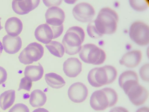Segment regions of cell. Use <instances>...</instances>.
I'll use <instances>...</instances> for the list:
<instances>
[{
	"instance_id": "obj_1",
	"label": "cell",
	"mask_w": 149,
	"mask_h": 112,
	"mask_svg": "<svg viewBox=\"0 0 149 112\" xmlns=\"http://www.w3.org/2000/svg\"><path fill=\"white\" fill-rule=\"evenodd\" d=\"M118 15L114 10L108 7L102 8L96 19L88 24L87 31L91 38H97L104 34L115 32L118 21Z\"/></svg>"
},
{
	"instance_id": "obj_2",
	"label": "cell",
	"mask_w": 149,
	"mask_h": 112,
	"mask_svg": "<svg viewBox=\"0 0 149 112\" xmlns=\"http://www.w3.org/2000/svg\"><path fill=\"white\" fill-rule=\"evenodd\" d=\"M117 75L116 68L108 65L92 69L88 73L87 78L91 86L98 88L112 83L116 79Z\"/></svg>"
},
{
	"instance_id": "obj_3",
	"label": "cell",
	"mask_w": 149,
	"mask_h": 112,
	"mask_svg": "<svg viewBox=\"0 0 149 112\" xmlns=\"http://www.w3.org/2000/svg\"><path fill=\"white\" fill-rule=\"evenodd\" d=\"M118 99L117 94L113 89L105 88L94 91L90 99L91 108L95 111H103L114 106Z\"/></svg>"
},
{
	"instance_id": "obj_4",
	"label": "cell",
	"mask_w": 149,
	"mask_h": 112,
	"mask_svg": "<svg viewBox=\"0 0 149 112\" xmlns=\"http://www.w3.org/2000/svg\"><path fill=\"white\" fill-rule=\"evenodd\" d=\"M85 37L84 32L81 27L77 26L70 27L62 41L65 53L70 55L77 54L81 49Z\"/></svg>"
},
{
	"instance_id": "obj_5",
	"label": "cell",
	"mask_w": 149,
	"mask_h": 112,
	"mask_svg": "<svg viewBox=\"0 0 149 112\" xmlns=\"http://www.w3.org/2000/svg\"><path fill=\"white\" fill-rule=\"evenodd\" d=\"M79 55L84 62L96 65L103 64L106 56L103 50L92 43L86 44L81 46Z\"/></svg>"
},
{
	"instance_id": "obj_6",
	"label": "cell",
	"mask_w": 149,
	"mask_h": 112,
	"mask_svg": "<svg viewBox=\"0 0 149 112\" xmlns=\"http://www.w3.org/2000/svg\"><path fill=\"white\" fill-rule=\"evenodd\" d=\"M130 102L134 105L139 106L145 103L148 95V92L139 81H134L128 84L123 89Z\"/></svg>"
},
{
	"instance_id": "obj_7",
	"label": "cell",
	"mask_w": 149,
	"mask_h": 112,
	"mask_svg": "<svg viewBox=\"0 0 149 112\" xmlns=\"http://www.w3.org/2000/svg\"><path fill=\"white\" fill-rule=\"evenodd\" d=\"M129 35L131 39L139 46H145L149 43V26L143 22H133L130 28Z\"/></svg>"
},
{
	"instance_id": "obj_8",
	"label": "cell",
	"mask_w": 149,
	"mask_h": 112,
	"mask_svg": "<svg viewBox=\"0 0 149 112\" xmlns=\"http://www.w3.org/2000/svg\"><path fill=\"white\" fill-rule=\"evenodd\" d=\"M44 53L43 47L36 42L29 44L20 53L18 58L20 62L29 64L37 62L43 56Z\"/></svg>"
},
{
	"instance_id": "obj_9",
	"label": "cell",
	"mask_w": 149,
	"mask_h": 112,
	"mask_svg": "<svg viewBox=\"0 0 149 112\" xmlns=\"http://www.w3.org/2000/svg\"><path fill=\"white\" fill-rule=\"evenodd\" d=\"M72 13L76 19L83 22H91L95 14L93 6L86 2H81L77 4L73 8Z\"/></svg>"
},
{
	"instance_id": "obj_10",
	"label": "cell",
	"mask_w": 149,
	"mask_h": 112,
	"mask_svg": "<svg viewBox=\"0 0 149 112\" xmlns=\"http://www.w3.org/2000/svg\"><path fill=\"white\" fill-rule=\"evenodd\" d=\"M88 89L83 83L77 82L72 84L69 88L68 95L70 99L76 103L83 102L86 99Z\"/></svg>"
},
{
	"instance_id": "obj_11",
	"label": "cell",
	"mask_w": 149,
	"mask_h": 112,
	"mask_svg": "<svg viewBox=\"0 0 149 112\" xmlns=\"http://www.w3.org/2000/svg\"><path fill=\"white\" fill-rule=\"evenodd\" d=\"M65 17L64 11L56 6L49 8L45 13L47 24L53 26H59L63 24Z\"/></svg>"
},
{
	"instance_id": "obj_12",
	"label": "cell",
	"mask_w": 149,
	"mask_h": 112,
	"mask_svg": "<svg viewBox=\"0 0 149 112\" xmlns=\"http://www.w3.org/2000/svg\"><path fill=\"white\" fill-rule=\"evenodd\" d=\"M40 2V0H13L12 7L16 13L25 15L36 8Z\"/></svg>"
},
{
	"instance_id": "obj_13",
	"label": "cell",
	"mask_w": 149,
	"mask_h": 112,
	"mask_svg": "<svg viewBox=\"0 0 149 112\" xmlns=\"http://www.w3.org/2000/svg\"><path fill=\"white\" fill-rule=\"evenodd\" d=\"M63 65L64 73L69 77H75L82 71V63L77 58H68L64 62Z\"/></svg>"
},
{
	"instance_id": "obj_14",
	"label": "cell",
	"mask_w": 149,
	"mask_h": 112,
	"mask_svg": "<svg viewBox=\"0 0 149 112\" xmlns=\"http://www.w3.org/2000/svg\"><path fill=\"white\" fill-rule=\"evenodd\" d=\"M2 43L4 51L11 54L18 52L21 48L22 44L21 39L19 36H12L8 34L3 37Z\"/></svg>"
},
{
	"instance_id": "obj_15",
	"label": "cell",
	"mask_w": 149,
	"mask_h": 112,
	"mask_svg": "<svg viewBox=\"0 0 149 112\" xmlns=\"http://www.w3.org/2000/svg\"><path fill=\"white\" fill-rule=\"evenodd\" d=\"M34 35L38 41L46 44L54 39L52 27L47 24H43L39 25L35 29Z\"/></svg>"
},
{
	"instance_id": "obj_16",
	"label": "cell",
	"mask_w": 149,
	"mask_h": 112,
	"mask_svg": "<svg viewBox=\"0 0 149 112\" xmlns=\"http://www.w3.org/2000/svg\"><path fill=\"white\" fill-rule=\"evenodd\" d=\"M142 55L141 51L133 50L124 54L119 60L120 64L127 67L132 68L138 66L140 62Z\"/></svg>"
},
{
	"instance_id": "obj_17",
	"label": "cell",
	"mask_w": 149,
	"mask_h": 112,
	"mask_svg": "<svg viewBox=\"0 0 149 112\" xmlns=\"http://www.w3.org/2000/svg\"><path fill=\"white\" fill-rule=\"evenodd\" d=\"M5 29L8 35L12 36H17L22 31L23 24L19 18L11 17L6 20L5 24Z\"/></svg>"
},
{
	"instance_id": "obj_18",
	"label": "cell",
	"mask_w": 149,
	"mask_h": 112,
	"mask_svg": "<svg viewBox=\"0 0 149 112\" xmlns=\"http://www.w3.org/2000/svg\"><path fill=\"white\" fill-rule=\"evenodd\" d=\"M38 66L30 65L25 68L24 75L32 81H36L40 79L44 74V69L42 66L39 63Z\"/></svg>"
},
{
	"instance_id": "obj_19",
	"label": "cell",
	"mask_w": 149,
	"mask_h": 112,
	"mask_svg": "<svg viewBox=\"0 0 149 112\" xmlns=\"http://www.w3.org/2000/svg\"><path fill=\"white\" fill-rule=\"evenodd\" d=\"M47 100L45 94L41 90L36 89L31 92L29 102L32 107H40L45 105Z\"/></svg>"
},
{
	"instance_id": "obj_20",
	"label": "cell",
	"mask_w": 149,
	"mask_h": 112,
	"mask_svg": "<svg viewBox=\"0 0 149 112\" xmlns=\"http://www.w3.org/2000/svg\"><path fill=\"white\" fill-rule=\"evenodd\" d=\"M15 98V91L13 90L5 91L0 95V107L5 110L14 103Z\"/></svg>"
},
{
	"instance_id": "obj_21",
	"label": "cell",
	"mask_w": 149,
	"mask_h": 112,
	"mask_svg": "<svg viewBox=\"0 0 149 112\" xmlns=\"http://www.w3.org/2000/svg\"><path fill=\"white\" fill-rule=\"evenodd\" d=\"M45 78L47 84L53 88H61L66 83L63 78L61 76L54 73L46 74Z\"/></svg>"
},
{
	"instance_id": "obj_22",
	"label": "cell",
	"mask_w": 149,
	"mask_h": 112,
	"mask_svg": "<svg viewBox=\"0 0 149 112\" xmlns=\"http://www.w3.org/2000/svg\"><path fill=\"white\" fill-rule=\"evenodd\" d=\"M45 46L51 54L56 57H61L64 54V47L61 43L58 41H51L46 44Z\"/></svg>"
},
{
	"instance_id": "obj_23",
	"label": "cell",
	"mask_w": 149,
	"mask_h": 112,
	"mask_svg": "<svg viewBox=\"0 0 149 112\" xmlns=\"http://www.w3.org/2000/svg\"><path fill=\"white\" fill-rule=\"evenodd\" d=\"M129 4L131 7L138 11H143L148 7V3L145 0H130Z\"/></svg>"
},
{
	"instance_id": "obj_24",
	"label": "cell",
	"mask_w": 149,
	"mask_h": 112,
	"mask_svg": "<svg viewBox=\"0 0 149 112\" xmlns=\"http://www.w3.org/2000/svg\"><path fill=\"white\" fill-rule=\"evenodd\" d=\"M32 86V81L27 77L22 78L20 80L18 90L24 89L29 91Z\"/></svg>"
},
{
	"instance_id": "obj_25",
	"label": "cell",
	"mask_w": 149,
	"mask_h": 112,
	"mask_svg": "<svg viewBox=\"0 0 149 112\" xmlns=\"http://www.w3.org/2000/svg\"><path fill=\"white\" fill-rule=\"evenodd\" d=\"M139 73L141 79L144 81L148 82L149 81V64H145L140 69Z\"/></svg>"
},
{
	"instance_id": "obj_26",
	"label": "cell",
	"mask_w": 149,
	"mask_h": 112,
	"mask_svg": "<svg viewBox=\"0 0 149 112\" xmlns=\"http://www.w3.org/2000/svg\"><path fill=\"white\" fill-rule=\"evenodd\" d=\"M8 112H29L28 107L22 103H18L15 104L9 111Z\"/></svg>"
},
{
	"instance_id": "obj_27",
	"label": "cell",
	"mask_w": 149,
	"mask_h": 112,
	"mask_svg": "<svg viewBox=\"0 0 149 112\" xmlns=\"http://www.w3.org/2000/svg\"><path fill=\"white\" fill-rule=\"evenodd\" d=\"M7 77L6 71L3 67L0 66V85L6 80Z\"/></svg>"
},
{
	"instance_id": "obj_28",
	"label": "cell",
	"mask_w": 149,
	"mask_h": 112,
	"mask_svg": "<svg viewBox=\"0 0 149 112\" xmlns=\"http://www.w3.org/2000/svg\"><path fill=\"white\" fill-rule=\"evenodd\" d=\"M45 5L47 7L58 6L61 3V0H43Z\"/></svg>"
},
{
	"instance_id": "obj_29",
	"label": "cell",
	"mask_w": 149,
	"mask_h": 112,
	"mask_svg": "<svg viewBox=\"0 0 149 112\" xmlns=\"http://www.w3.org/2000/svg\"><path fill=\"white\" fill-rule=\"evenodd\" d=\"M109 112H129L125 108L121 106H117L110 109Z\"/></svg>"
},
{
	"instance_id": "obj_30",
	"label": "cell",
	"mask_w": 149,
	"mask_h": 112,
	"mask_svg": "<svg viewBox=\"0 0 149 112\" xmlns=\"http://www.w3.org/2000/svg\"><path fill=\"white\" fill-rule=\"evenodd\" d=\"M136 112H149V108L147 107H142L138 109Z\"/></svg>"
},
{
	"instance_id": "obj_31",
	"label": "cell",
	"mask_w": 149,
	"mask_h": 112,
	"mask_svg": "<svg viewBox=\"0 0 149 112\" xmlns=\"http://www.w3.org/2000/svg\"><path fill=\"white\" fill-rule=\"evenodd\" d=\"M32 112H49L47 109L44 108H38L35 109Z\"/></svg>"
},
{
	"instance_id": "obj_32",
	"label": "cell",
	"mask_w": 149,
	"mask_h": 112,
	"mask_svg": "<svg viewBox=\"0 0 149 112\" xmlns=\"http://www.w3.org/2000/svg\"><path fill=\"white\" fill-rule=\"evenodd\" d=\"M3 49L2 44L0 41V56H1L2 52Z\"/></svg>"
},
{
	"instance_id": "obj_33",
	"label": "cell",
	"mask_w": 149,
	"mask_h": 112,
	"mask_svg": "<svg viewBox=\"0 0 149 112\" xmlns=\"http://www.w3.org/2000/svg\"><path fill=\"white\" fill-rule=\"evenodd\" d=\"M1 18H0V30L3 28V27L2 26H1Z\"/></svg>"
},
{
	"instance_id": "obj_34",
	"label": "cell",
	"mask_w": 149,
	"mask_h": 112,
	"mask_svg": "<svg viewBox=\"0 0 149 112\" xmlns=\"http://www.w3.org/2000/svg\"></svg>"
}]
</instances>
